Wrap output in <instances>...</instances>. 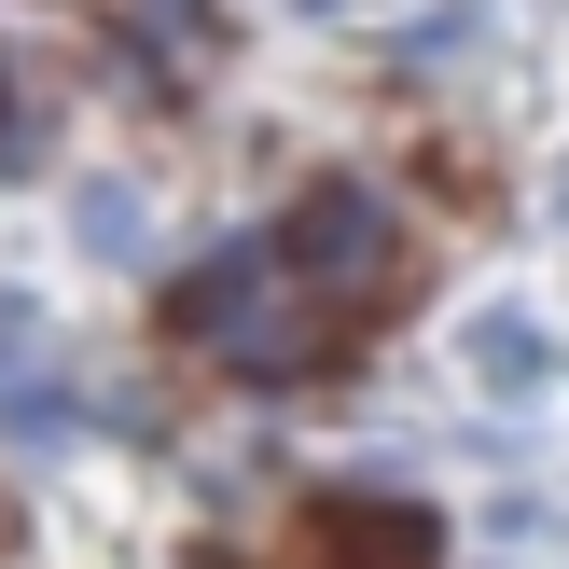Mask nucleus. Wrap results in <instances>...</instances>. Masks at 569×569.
<instances>
[{
    "mask_svg": "<svg viewBox=\"0 0 569 569\" xmlns=\"http://www.w3.org/2000/svg\"><path fill=\"white\" fill-rule=\"evenodd\" d=\"M28 348H42V306H28V292H0V376H14Z\"/></svg>",
    "mask_w": 569,
    "mask_h": 569,
    "instance_id": "obj_5",
    "label": "nucleus"
},
{
    "mask_svg": "<svg viewBox=\"0 0 569 569\" xmlns=\"http://www.w3.org/2000/svg\"><path fill=\"white\" fill-rule=\"evenodd\" d=\"M70 222H83L98 250H139V194H126V181H83V209H70Z\"/></svg>",
    "mask_w": 569,
    "mask_h": 569,
    "instance_id": "obj_4",
    "label": "nucleus"
},
{
    "mask_svg": "<svg viewBox=\"0 0 569 569\" xmlns=\"http://www.w3.org/2000/svg\"><path fill=\"white\" fill-rule=\"evenodd\" d=\"M472 376L528 389V376H542V333H528V320H472Z\"/></svg>",
    "mask_w": 569,
    "mask_h": 569,
    "instance_id": "obj_3",
    "label": "nucleus"
},
{
    "mask_svg": "<svg viewBox=\"0 0 569 569\" xmlns=\"http://www.w3.org/2000/svg\"><path fill=\"white\" fill-rule=\"evenodd\" d=\"M167 320H181L194 348H222L237 376H292V361H320L333 292L306 278L292 237H237V250H209L194 278H167Z\"/></svg>",
    "mask_w": 569,
    "mask_h": 569,
    "instance_id": "obj_1",
    "label": "nucleus"
},
{
    "mask_svg": "<svg viewBox=\"0 0 569 569\" xmlns=\"http://www.w3.org/2000/svg\"><path fill=\"white\" fill-rule=\"evenodd\" d=\"M292 250H306V278H320L333 306H376V292H389V264H403V237H389V209H376L361 181L306 194V209H292Z\"/></svg>",
    "mask_w": 569,
    "mask_h": 569,
    "instance_id": "obj_2",
    "label": "nucleus"
}]
</instances>
